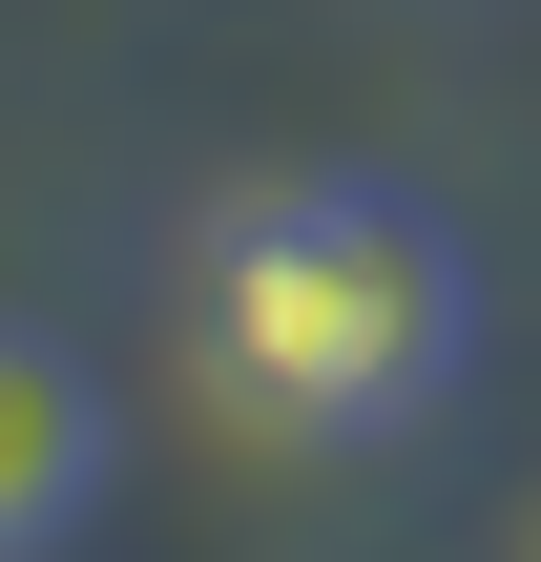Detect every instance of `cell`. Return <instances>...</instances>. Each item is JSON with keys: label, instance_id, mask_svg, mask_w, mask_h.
I'll return each instance as SVG.
<instances>
[{"label": "cell", "instance_id": "6da1fadb", "mask_svg": "<svg viewBox=\"0 0 541 562\" xmlns=\"http://www.w3.org/2000/svg\"><path fill=\"white\" fill-rule=\"evenodd\" d=\"M459 313H480L459 292V229L417 188H354V167L229 188L188 229V375L250 438H396L459 375Z\"/></svg>", "mask_w": 541, "mask_h": 562}, {"label": "cell", "instance_id": "7a4b0ae2", "mask_svg": "<svg viewBox=\"0 0 541 562\" xmlns=\"http://www.w3.org/2000/svg\"><path fill=\"white\" fill-rule=\"evenodd\" d=\"M83 480H104V396H83V355H63V334H0V562L63 542Z\"/></svg>", "mask_w": 541, "mask_h": 562}]
</instances>
